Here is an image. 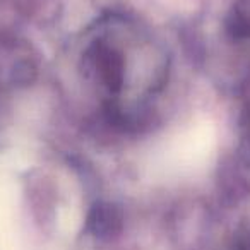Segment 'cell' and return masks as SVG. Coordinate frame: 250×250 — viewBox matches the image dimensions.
<instances>
[{
    "instance_id": "cell-1",
    "label": "cell",
    "mask_w": 250,
    "mask_h": 250,
    "mask_svg": "<svg viewBox=\"0 0 250 250\" xmlns=\"http://www.w3.org/2000/svg\"><path fill=\"white\" fill-rule=\"evenodd\" d=\"M124 229V212L113 202L101 201L87 214V231L98 240H113Z\"/></svg>"
},
{
    "instance_id": "cell-2",
    "label": "cell",
    "mask_w": 250,
    "mask_h": 250,
    "mask_svg": "<svg viewBox=\"0 0 250 250\" xmlns=\"http://www.w3.org/2000/svg\"><path fill=\"white\" fill-rule=\"evenodd\" d=\"M93 69L98 79L111 91H120L124 83V60L118 52L110 46H96L93 50Z\"/></svg>"
},
{
    "instance_id": "cell-3",
    "label": "cell",
    "mask_w": 250,
    "mask_h": 250,
    "mask_svg": "<svg viewBox=\"0 0 250 250\" xmlns=\"http://www.w3.org/2000/svg\"><path fill=\"white\" fill-rule=\"evenodd\" d=\"M235 250H250V238H247V240H240V243L236 245V249Z\"/></svg>"
}]
</instances>
